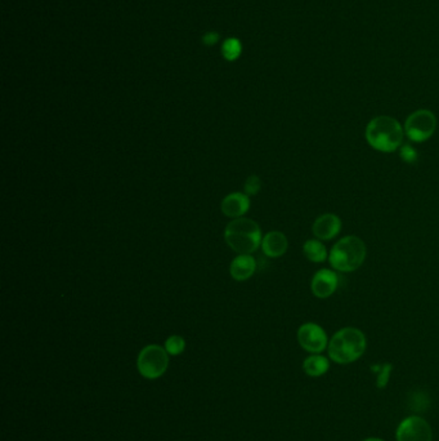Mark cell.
Returning a JSON list of instances; mask_svg holds the SVG:
<instances>
[{
    "instance_id": "6",
    "label": "cell",
    "mask_w": 439,
    "mask_h": 441,
    "mask_svg": "<svg viewBox=\"0 0 439 441\" xmlns=\"http://www.w3.org/2000/svg\"><path fill=\"white\" fill-rule=\"evenodd\" d=\"M437 125L438 120L433 111L427 109H420L409 115L403 125V129L405 136L411 142L424 144L436 133Z\"/></svg>"
},
{
    "instance_id": "10",
    "label": "cell",
    "mask_w": 439,
    "mask_h": 441,
    "mask_svg": "<svg viewBox=\"0 0 439 441\" xmlns=\"http://www.w3.org/2000/svg\"><path fill=\"white\" fill-rule=\"evenodd\" d=\"M341 219L334 213H324L317 217L312 226V233L318 240L328 241L339 235L341 231Z\"/></svg>"
},
{
    "instance_id": "11",
    "label": "cell",
    "mask_w": 439,
    "mask_h": 441,
    "mask_svg": "<svg viewBox=\"0 0 439 441\" xmlns=\"http://www.w3.org/2000/svg\"><path fill=\"white\" fill-rule=\"evenodd\" d=\"M250 208L249 195L241 193H234L225 196L222 202V212L229 218H240L244 216Z\"/></svg>"
},
{
    "instance_id": "5",
    "label": "cell",
    "mask_w": 439,
    "mask_h": 441,
    "mask_svg": "<svg viewBox=\"0 0 439 441\" xmlns=\"http://www.w3.org/2000/svg\"><path fill=\"white\" fill-rule=\"evenodd\" d=\"M169 367V354L165 347L159 345H148L141 349L137 368L139 374L147 380H157L163 377Z\"/></svg>"
},
{
    "instance_id": "13",
    "label": "cell",
    "mask_w": 439,
    "mask_h": 441,
    "mask_svg": "<svg viewBox=\"0 0 439 441\" xmlns=\"http://www.w3.org/2000/svg\"><path fill=\"white\" fill-rule=\"evenodd\" d=\"M256 268V262L254 257L250 255H240L232 261L229 272L236 281H245L254 275Z\"/></svg>"
},
{
    "instance_id": "2",
    "label": "cell",
    "mask_w": 439,
    "mask_h": 441,
    "mask_svg": "<svg viewBox=\"0 0 439 441\" xmlns=\"http://www.w3.org/2000/svg\"><path fill=\"white\" fill-rule=\"evenodd\" d=\"M368 349V339L361 329L346 327L337 330L331 337L327 352L334 363L346 365L352 364L363 356Z\"/></svg>"
},
{
    "instance_id": "16",
    "label": "cell",
    "mask_w": 439,
    "mask_h": 441,
    "mask_svg": "<svg viewBox=\"0 0 439 441\" xmlns=\"http://www.w3.org/2000/svg\"><path fill=\"white\" fill-rule=\"evenodd\" d=\"M241 52H243V44L236 38L227 39L222 45V54L227 61H236L241 56Z\"/></svg>"
},
{
    "instance_id": "12",
    "label": "cell",
    "mask_w": 439,
    "mask_h": 441,
    "mask_svg": "<svg viewBox=\"0 0 439 441\" xmlns=\"http://www.w3.org/2000/svg\"><path fill=\"white\" fill-rule=\"evenodd\" d=\"M289 241L285 234L281 231H269L262 240V249L264 255L271 258L284 256L287 252Z\"/></svg>"
},
{
    "instance_id": "3",
    "label": "cell",
    "mask_w": 439,
    "mask_h": 441,
    "mask_svg": "<svg viewBox=\"0 0 439 441\" xmlns=\"http://www.w3.org/2000/svg\"><path fill=\"white\" fill-rule=\"evenodd\" d=\"M368 257L365 241L354 235H348L335 243L328 253L330 266L339 272H353L363 265Z\"/></svg>"
},
{
    "instance_id": "22",
    "label": "cell",
    "mask_w": 439,
    "mask_h": 441,
    "mask_svg": "<svg viewBox=\"0 0 439 441\" xmlns=\"http://www.w3.org/2000/svg\"><path fill=\"white\" fill-rule=\"evenodd\" d=\"M362 441H384L383 439H379V438H368V439H365Z\"/></svg>"
},
{
    "instance_id": "1",
    "label": "cell",
    "mask_w": 439,
    "mask_h": 441,
    "mask_svg": "<svg viewBox=\"0 0 439 441\" xmlns=\"http://www.w3.org/2000/svg\"><path fill=\"white\" fill-rule=\"evenodd\" d=\"M365 137L374 150L384 154H392L403 144L405 129L397 119L380 115L368 122Z\"/></svg>"
},
{
    "instance_id": "15",
    "label": "cell",
    "mask_w": 439,
    "mask_h": 441,
    "mask_svg": "<svg viewBox=\"0 0 439 441\" xmlns=\"http://www.w3.org/2000/svg\"><path fill=\"white\" fill-rule=\"evenodd\" d=\"M303 253L308 261L313 263H322L328 258L326 246L318 239H309L303 246Z\"/></svg>"
},
{
    "instance_id": "8",
    "label": "cell",
    "mask_w": 439,
    "mask_h": 441,
    "mask_svg": "<svg viewBox=\"0 0 439 441\" xmlns=\"http://www.w3.org/2000/svg\"><path fill=\"white\" fill-rule=\"evenodd\" d=\"M397 441H431L433 432L429 423L419 416H409L401 422L396 431Z\"/></svg>"
},
{
    "instance_id": "9",
    "label": "cell",
    "mask_w": 439,
    "mask_h": 441,
    "mask_svg": "<svg viewBox=\"0 0 439 441\" xmlns=\"http://www.w3.org/2000/svg\"><path fill=\"white\" fill-rule=\"evenodd\" d=\"M339 286V277L335 270L321 268L312 277L311 290L313 296L319 299L331 297L337 292Z\"/></svg>"
},
{
    "instance_id": "18",
    "label": "cell",
    "mask_w": 439,
    "mask_h": 441,
    "mask_svg": "<svg viewBox=\"0 0 439 441\" xmlns=\"http://www.w3.org/2000/svg\"><path fill=\"white\" fill-rule=\"evenodd\" d=\"M184 349H185V341L181 336H170L165 341V349L172 356L181 355Z\"/></svg>"
},
{
    "instance_id": "17",
    "label": "cell",
    "mask_w": 439,
    "mask_h": 441,
    "mask_svg": "<svg viewBox=\"0 0 439 441\" xmlns=\"http://www.w3.org/2000/svg\"><path fill=\"white\" fill-rule=\"evenodd\" d=\"M371 370H372V373L378 374L376 387H378L379 390L385 389L388 386L389 380H390L393 365L390 363H385V364H381V365H372Z\"/></svg>"
},
{
    "instance_id": "7",
    "label": "cell",
    "mask_w": 439,
    "mask_h": 441,
    "mask_svg": "<svg viewBox=\"0 0 439 441\" xmlns=\"http://www.w3.org/2000/svg\"><path fill=\"white\" fill-rule=\"evenodd\" d=\"M297 342L300 347L309 354H321L328 346V338L325 329L316 323H304L297 329Z\"/></svg>"
},
{
    "instance_id": "14",
    "label": "cell",
    "mask_w": 439,
    "mask_h": 441,
    "mask_svg": "<svg viewBox=\"0 0 439 441\" xmlns=\"http://www.w3.org/2000/svg\"><path fill=\"white\" fill-rule=\"evenodd\" d=\"M330 369V361L321 354H312L303 363V370L309 377H322Z\"/></svg>"
},
{
    "instance_id": "21",
    "label": "cell",
    "mask_w": 439,
    "mask_h": 441,
    "mask_svg": "<svg viewBox=\"0 0 439 441\" xmlns=\"http://www.w3.org/2000/svg\"><path fill=\"white\" fill-rule=\"evenodd\" d=\"M203 41L206 45H214L219 41V34L215 31H209L205 34Z\"/></svg>"
},
{
    "instance_id": "19",
    "label": "cell",
    "mask_w": 439,
    "mask_h": 441,
    "mask_svg": "<svg viewBox=\"0 0 439 441\" xmlns=\"http://www.w3.org/2000/svg\"><path fill=\"white\" fill-rule=\"evenodd\" d=\"M399 156H401L402 162H405L407 164H414L419 158V153L411 144H402L399 147Z\"/></svg>"
},
{
    "instance_id": "20",
    "label": "cell",
    "mask_w": 439,
    "mask_h": 441,
    "mask_svg": "<svg viewBox=\"0 0 439 441\" xmlns=\"http://www.w3.org/2000/svg\"><path fill=\"white\" fill-rule=\"evenodd\" d=\"M260 189H262V181L258 175H250L246 180L245 185H244L246 195H256L260 191Z\"/></svg>"
},
{
    "instance_id": "4",
    "label": "cell",
    "mask_w": 439,
    "mask_h": 441,
    "mask_svg": "<svg viewBox=\"0 0 439 441\" xmlns=\"http://www.w3.org/2000/svg\"><path fill=\"white\" fill-rule=\"evenodd\" d=\"M227 246L240 255H251L262 246V230L256 221L240 217L231 221L225 230Z\"/></svg>"
}]
</instances>
